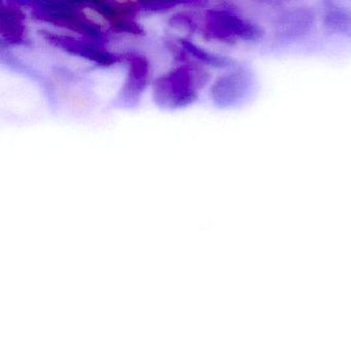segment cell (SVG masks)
Wrapping results in <instances>:
<instances>
[{"mask_svg": "<svg viewBox=\"0 0 351 351\" xmlns=\"http://www.w3.org/2000/svg\"><path fill=\"white\" fill-rule=\"evenodd\" d=\"M208 79L207 73L199 67L188 65L178 67L156 81L154 100L160 108L170 110L190 106L198 97V90Z\"/></svg>", "mask_w": 351, "mask_h": 351, "instance_id": "cell-1", "label": "cell"}, {"mask_svg": "<svg viewBox=\"0 0 351 351\" xmlns=\"http://www.w3.org/2000/svg\"><path fill=\"white\" fill-rule=\"evenodd\" d=\"M204 32L209 38L226 43L238 40L254 42L263 36L260 26L226 10H213L207 13Z\"/></svg>", "mask_w": 351, "mask_h": 351, "instance_id": "cell-2", "label": "cell"}, {"mask_svg": "<svg viewBox=\"0 0 351 351\" xmlns=\"http://www.w3.org/2000/svg\"><path fill=\"white\" fill-rule=\"evenodd\" d=\"M73 3H44L36 8L34 15L38 19L50 23L64 26L73 32L90 36H100L97 25L84 18L77 8L71 7Z\"/></svg>", "mask_w": 351, "mask_h": 351, "instance_id": "cell-3", "label": "cell"}, {"mask_svg": "<svg viewBox=\"0 0 351 351\" xmlns=\"http://www.w3.org/2000/svg\"><path fill=\"white\" fill-rule=\"evenodd\" d=\"M252 84V75L247 71H232L215 82L211 89V97L219 108H230L247 95Z\"/></svg>", "mask_w": 351, "mask_h": 351, "instance_id": "cell-4", "label": "cell"}, {"mask_svg": "<svg viewBox=\"0 0 351 351\" xmlns=\"http://www.w3.org/2000/svg\"><path fill=\"white\" fill-rule=\"evenodd\" d=\"M149 81V64L145 57L133 56L130 60L128 77L118 97L123 108L137 106Z\"/></svg>", "mask_w": 351, "mask_h": 351, "instance_id": "cell-5", "label": "cell"}, {"mask_svg": "<svg viewBox=\"0 0 351 351\" xmlns=\"http://www.w3.org/2000/svg\"><path fill=\"white\" fill-rule=\"evenodd\" d=\"M46 40L54 46L63 49L71 54L94 61L98 64L110 65L118 61L116 56L98 48L95 45L84 40H77L71 36H59L52 32H44Z\"/></svg>", "mask_w": 351, "mask_h": 351, "instance_id": "cell-6", "label": "cell"}, {"mask_svg": "<svg viewBox=\"0 0 351 351\" xmlns=\"http://www.w3.org/2000/svg\"><path fill=\"white\" fill-rule=\"evenodd\" d=\"M24 27L19 12L3 9L1 12V34L10 40H19L23 36Z\"/></svg>", "mask_w": 351, "mask_h": 351, "instance_id": "cell-7", "label": "cell"}, {"mask_svg": "<svg viewBox=\"0 0 351 351\" xmlns=\"http://www.w3.org/2000/svg\"><path fill=\"white\" fill-rule=\"evenodd\" d=\"M182 47L188 54L192 55L195 58L208 65H213L215 67H225L230 64V60L223 58V57L217 56V55L210 54L206 51L202 50L199 47L195 46L192 43L182 40Z\"/></svg>", "mask_w": 351, "mask_h": 351, "instance_id": "cell-8", "label": "cell"}, {"mask_svg": "<svg viewBox=\"0 0 351 351\" xmlns=\"http://www.w3.org/2000/svg\"><path fill=\"white\" fill-rule=\"evenodd\" d=\"M324 24L332 32H348L351 30V13L334 8L326 14Z\"/></svg>", "mask_w": 351, "mask_h": 351, "instance_id": "cell-9", "label": "cell"}]
</instances>
